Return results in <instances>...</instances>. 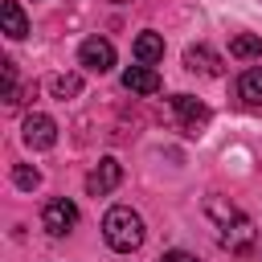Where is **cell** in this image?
Wrapping results in <instances>:
<instances>
[{
    "mask_svg": "<svg viewBox=\"0 0 262 262\" xmlns=\"http://www.w3.org/2000/svg\"><path fill=\"white\" fill-rule=\"evenodd\" d=\"M102 237H106L111 250L131 254V250L143 246V217H139L131 205H115V209H106V217H102Z\"/></svg>",
    "mask_w": 262,
    "mask_h": 262,
    "instance_id": "6da1fadb",
    "label": "cell"
},
{
    "mask_svg": "<svg viewBox=\"0 0 262 262\" xmlns=\"http://www.w3.org/2000/svg\"><path fill=\"white\" fill-rule=\"evenodd\" d=\"M209 213L221 221V246L233 250V254H250L254 250V221L246 213H237L233 205L225 209L221 201H209Z\"/></svg>",
    "mask_w": 262,
    "mask_h": 262,
    "instance_id": "7a4b0ae2",
    "label": "cell"
},
{
    "mask_svg": "<svg viewBox=\"0 0 262 262\" xmlns=\"http://www.w3.org/2000/svg\"><path fill=\"white\" fill-rule=\"evenodd\" d=\"M20 139L33 147V151H49L53 143H57V123L49 119V115H41V111H33L25 123H20Z\"/></svg>",
    "mask_w": 262,
    "mask_h": 262,
    "instance_id": "3957f363",
    "label": "cell"
},
{
    "mask_svg": "<svg viewBox=\"0 0 262 262\" xmlns=\"http://www.w3.org/2000/svg\"><path fill=\"white\" fill-rule=\"evenodd\" d=\"M41 225H45L53 237L70 233V229L78 225V205H74V201H66V196H53V201H45V209H41Z\"/></svg>",
    "mask_w": 262,
    "mask_h": 262,
    "instance_id": "277c9868",
    "label": "cell"
},
{
    "mask_svg": "<svg viewBox=\"0 0 262 262\" xmlns=\"http://www.w3.org/2000/svg\"><path fill=\"white\" fill-rule=\"evenodd\" d=\"M78 61H82L86 70H94V74H106V70L115 66V45H111L106 37H86V41L78 45Z\"/></svg>",
    "mask_w": 262,
    "mask_h": 262,
    "instance_id": "5b68a950",
    "label": "cell"
},
{
    "mask_svg": "<svg viewBox=\"0 0 262 262\" xmlns=\"http://www.w3.org/2000/svg\"><path fill=\"white\" fill-rule=\"evenodd\" d=\"M119 180H123V164H119L115 156H102L98 168L86 176V192H90V196H106V192L119 188Z\"/></svg>",
    "mask_w": 262,
    "mask_h": 262,
    "instance_id": "8992f818",
    "label": "cell"
},
{
    "mask_svg": "<svg viewBox=\"0 0 262 262\" xmlns=\"http://www.w3.org/2000/svg\"><path fill=\"white\" fill-rule=\"evenodd\" d=\"M172 111H176V119H180L184 131H196V127L209 123V106L196 102L192 94H172Z\"/></svg>",
    "mask_w": 262,
    "mask_h": 262,
    "instance_id": "52a82bcc",
    "label": "cell"
},
{
    "mask_svg": "<svg viewBox=\"0 0 262 262\" xmlns=\"http://www.w3.org/2000/svg\"><path fill=\"white\" fill-rule=\"evenodd\" d=\"M123 86H127L131 94H156V90H160V74H156L151 66H127V70H123Z\"/></svg>",
    "mask_w": 262,
    "mask_h": 262,
    "instance_id": "ba28073f",
    "label": "cell"
},
{
    "mask_svg": "<svg viewBox=\"0 0 262 262\" xmlns=\"http://www.w3.org/2000/svg\"><path fill=\"white\" fill-rule=\"evenodd\" d=\"M184 66L196 70V74H221V57H217L209 45H192V49L184 53Z\"/></svg>",
    "mask_w": 262,
    "mask_h": 262,
    "instance_id": "9c48e42d",
    "label": "cell"
},
{
    "mask_svg": "<svg viewBox=\"0 0 262 262\" xmlns=\"http://www.w3.org/2000/svg\"><path fill=\"white\" fill-rule=\"evenodd\" d=\"M0 20H4V33H8L12 41H20V37L29 33V20H25V12H20L16 0H4V4H0Z\"/></svg>",
    "mask_w": 262,
    "mask_h": 262,
    "instance_id": "30bf717a",
    "label": "cell"
},
{
    "mask_svg": "<svg viewBox=\"0 0 262 262\" xmlns=\"http://www.w3.org/2000/svg\"><path fill=\"white\" fill-rule=\"evenodd\" d=\"M135 57H139V66H156L164 57V37L160 33H139L135 37Z\"/></svg>",
    "mask_w": 262,
    "mask_h": 262,
    "instance_id": "8fae6325",
    "label": "cell"
},
{
    "mask_svg": "<svg viewBox=\"0 0 262 262\" xmlns=\"http://www.w3.org/2000/svg\"><path fill=\"white\" fill-rule=\"evenodd\" d=\"M237 94H242V102L262 106V66H250V70L237 78Z\"/></svg>",
    "mask_w": 262,
    "mask_h": 262,
    "instance_id": "7c38bea8",
    "label": "cell"
},
{
    "mask_svg": "<svg viewBox=\"0 0 262 262\" xmlns=\"http://www.w3.org/2000/svg\"><path fill=\"white\" fill-rule=\"evenodd\" d=\"M229 53L242 57V61H250V57L262 53V37H258V33H237V37L229 41Z\"/></svg>",
    "mask_w": 262,
    "mask_h": 262,
    "instance_id": "4fadbf2b",
    "label": "cell"
},
{
    "mask_svg": "<svg viewBox=\"0 0 262 262\" xmlns=\"http://www.w3.org/2000/svg\"><path fill=\"white\" fill-rule=\"evenodd\" d=\"M49 90H53V98H74V94H82V74H57L53 82H49Z\"/></svg>",
    "mask_w": 262,
    "mask_h": 262,
    "instance_id": "5bb4252c",
    "label": "cell"
},
{
    "mask_svg": "<svg viewBox=\"0 0 262 262\" xmlns=\"http://www.w3.org/2000/svg\"><path fill=\"white\" fill-rule=\"evenodd\" d=\"M12 184H16V188H25V192H33V188L41 184V172H37V168H29V164H16V168H12Z\"/></svg>",
    "mask_w": 262,
    "mask_h": 262,
    "instance_id": "9a60e30c",
    "label": "cell"
},
{
    "mask_svg": "<svg viewBox=\"0 0 262 262\" xmlns=\"http://www.w3.org/2000/svg\"><path fill=\"white\" fill-rule=\"evenodd\" d=\"M4 102L8 106L16 102V66L12 61H4Z\"/></svg>",
    "mask_w": 262,
    "mask_h": 262,
    "instance_id": "2e32d148",
    "label": "cell"
},
{
    "mask_svg": "<svg viewBox=\"0 0 262 262\" xmlns=\"http://www.w3.org/2000/svg\"><path fill=\"white\" fill-rule=\"evenodd\" d=\"M160 262H196L188 250H168V254H160Z\"/></svg>",
    "mask_w": 262,
    "mask_h": 262,
    "instance_id": "e0dca14e",
    "label": "cell"
},
{
    "mask_svg": "<svg viewBox=\"0 0 262 262\" xmlns=\"http://www.w3.org/2000/svg\"><path fill=\"white\" fill-rule=\"evenodd\" d=\"M115 4H127V0H115Z\"/></svg>",
    "mask_w": 262,
    "mask_h": 262,
    "instance_id": "ac0fdd59",
    "label": "cell"
}]
</instances>
